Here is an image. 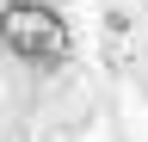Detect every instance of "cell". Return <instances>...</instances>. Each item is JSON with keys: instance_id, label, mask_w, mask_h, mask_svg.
I'll list each match as a JSON object with an SVG mask.
<instances>
[{"instance_id": "obj_1", "label": "cell", "mask_w": 148, "mask_h": 142, "mask_svg": "<svg viewBox=\"0 0 148 142\" xmlns=\"http://www.w3.org/2000/svg\"><path fill=\"white\" fill-rule=\"evenodd\" d=\"M0 43L31 68H62L74 56V31L49 0H6L0 6Z\"/></svg>"}]
</instances>
